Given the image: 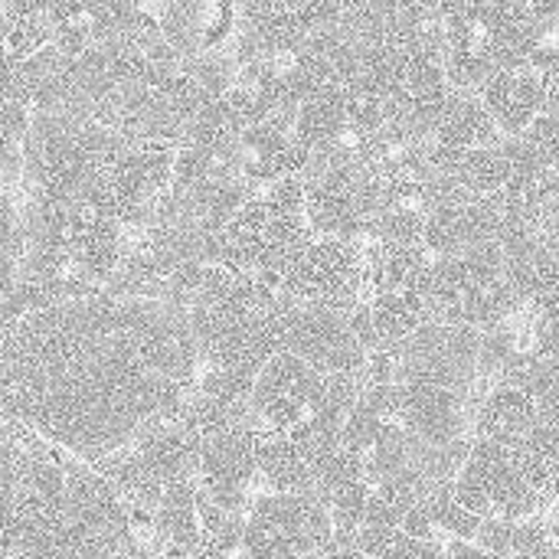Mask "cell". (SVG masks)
Segmentation results:
<instances>
[{"label":"cell","mask_w":559,"mask_h":559,"mask_svg":"<svg viewBox=\"0 0 559 559\" xmlns=\"http://www.w3.org/2000/svg\"><path fill=\"white\" fill-rule=\"evenodd\" d=\"M501 141H508V138L498 131V124L488 115L478 92H452V98L426 144L442 154H465V151L495 147Z\"/></svg>","instance_id":"obj_10"},{"label":"cell","mask_w":559,"mask_h":559,"mask_svg":"<svg viewBox=\"0 0 559 559\" xmlns=\"http://www.w3.org/2000/svg\"><path fill=\"white\" fill-rule=\"evenodd\" d=\"M547 236L557 242V249H559V206L550 213V219H547Z\"/></svg>","instance_id":"obj_14"},{"label":"cell","mask_w":559,"mask_h":559,"mask_svg":"<svg viewBox=\"0 0 559 559\" xmlns=\"http://www.w3.org/2000/svg\"><path fill=\"white\" fill-rule=\"evenodd\" d=\"M426 295L432 321L481 334L508 324L521 311L501 246L432 259Z\"/></svg>","instance_id":"obj_4"},{"label":"cell","mask_w":559,"mask_h":559,"mask_svg":"<svg viewBox=\"0 0 559 559\" xmlns=\"http://www.w3.org/2000/svg\"><path fill=\"white\" fill-rule=\"evenodd\" d=\"M282 350L295 354L321 377H364L370 357L347 314L288 298H282Z\"/></svg>","instance_id":"obj_8"},{"label":"cell","mask_w":559,"mask_h":559,"mask_svg":"<svg viewBox=\"0 0 559 559\" xmlns=\"http://www.w3.org/2000/svg\"><path fill=\"white\" fill-rule=\"evenodd\" d=\"M334 537L328 504L314 495H255L236 559H324Z\"/></svg>","instance_id":"obj_6"},{"label":"cell","mask_w":559,"mask_h":559,"mask_svg":"<svg viewBox=\"0 0 559 559\" xmlns=\"http://www.w3.org/2000/svg\"><path fill=\"white\" fill-rule=\"evenodd\" d=\"M292 141L308 154H324L337 144L350 141V111H347V92L344 85H331L308 102H301L295 124H292Z\"/></svg>","instance_id":"obj_11"},{"label":"cell","mask_w":559,"mask_h":559,"mask_svg":"<svg viewBox=\"0 0 559 559\" xmlns=\"http://www.w3.org/2000/svg\"><path fill=\"white\" fill-rule=\"evenodd\" d=\"M488 390L481 331L432 321L396 354V423L423 449L468 452Z\"/></svg>","instance_id":"obj_2"},{"label":"cell","mask_w":559,"mask_h":559,"mask_svg":"<svg viewBox=\"0 0 559 559\" xmlns=\"http://www.w3.org/2000/svg\"><path fill=\"white\" fill-rule=\"evenodd\" d=\"M478 98L485 102L488 115L495 118L498 131L511 141L521 138L547 108H550V92L534 66L511 69L491 75L481 88Z\"/></svg>","instance_id":"obj_9"},{"label":"cell","mask_w":559,"mask_h":559,"mask_svg":"<svg viewBox=\"0 0 559 559\" xmlns=\"http://www.w3.org/2000/svg\"><path fill=\"white\" fill-rule=\"evenodd\" d=\"M200 380L183 308L79 295L0 334V416L98 465L174 423Z\"/></svg>","instance_id":"obj_1"},{"label":"cell","mask_w":559,"mask_h":559,"mask_svg":"<svg viewBox=\"0 0 559 559\" xmlns=\"http://www.w3.org/2000/svg\"><path fill=\"white\" fill-rule=\"evenodd\" d=\"M367 292V249L350 239L314 236L292 262L282 282V295L298 305H321L350 314Z\"/></svg>","instance_id":"obj_7"},{"label":"cell","mask_w":559,"mask_h":559,"mask_svg":"<svg viewBox=\"0 0 559 559\" xmlns=\"http://www.w3.org/2000/svg\"><path fill=\"white\" fill-rule=\"evenodd\" d=\"M452 495L465 511L478 514L481 521L524 524L547 514L518 445L508 442L472 439V449L455 475Z\"/></svg>","instance_id":"obj_5"},{"label":"cell","mask_w":559,"mask_h":559,"mask_svg":"<svg viewBox=\"0 0 559 559\" xmlns=\"http://www.w3.org/2000/svg\"><path fill=\"white\" fill-rule=\"evenodd\" d=\"M531 66L540 72L547 92H550V108L559 105V46H540L531 59Z\"/></svg>","instance_id":"obj_12"},{"label":"cell","mask_w":559,"mask_h":559,"mask_svg":"<svg viewBox=\"0 0 559 559\" xmlns=\"http://www.w3.org/2000/svg\"><path fill=\"white\" fill-rule=\"evenodd\" d=\"M554 33H557V36H559V13H557V23H554Z\"/></svg>","instance_id":"obj_15"},{"label":"cell","mask_w":559,"mask_h":559,"mask_svg":"<svg viewBox=\"0 0 559 559\" xmlns=\"http://www.w3.org/2000/svg\"><path fill=\"white\" fill-rule=\"evenodd\" d=\"M445 75L452 92H478L491 75L531 66L544 36L554 33L559 3L544 0H475L436 3Z\"/></svg>","instance_id":"obj_3"},{"label":"cell","mask_w":559,"mask_h":559,"mask_svg":"<svg viewBox=\"0 0 559 559\" xmlns=\"http://www.w3.org/2000/svg\"><path fill=\"white\" fill-rule=\"evenodd\" d=\"M445 550H449V559H498L488 550H481L478 544H468V540H449Z\"/></svg>","instance_id":"obj_13"}]
</instances>
